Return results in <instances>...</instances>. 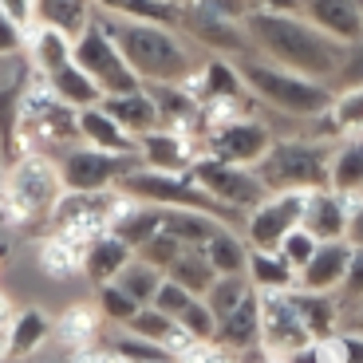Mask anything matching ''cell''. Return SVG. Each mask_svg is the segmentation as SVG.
Listing matches in <instances>:
<instances>
[{"mask_svg": "<svg viewBox=\"0 0 363 363\" xmlns=\"http://www.w3.org/2000/svg\"><path fill=\"white\" fill-rule=\"evenodd\" d=\"M355 324H359V332H363V304H355Z\"/></svg>", "mask_w": 363, "mask_h": 363, "instance_id": "680465c9", "label": "cell"}, {"mask_svg": "<svg viewBox=\"0 0 363 363\" xmlns=\"http://www.w3.org/2000/svg\"><path fill=\"white\" fill-rule=\"evenodd\" d=\"M296 308H300V320H304V328H308L312 340L336 336L340 304L332 300V292H304V289H296Z\"/></svg>", "mask_w": 363, "mask_h": 363, "instance_id": "1f68e13d", "label": "cell"}, {"mask_svg": "<svg viewBox=\"0 0 363 363\" xmlns=\"http://www.w3.org/2000/svg\"><path fill=\"white\" fill-rule=\"evenodd\" d=\"M245 28L253 36V48L269 60V64L284 67V72L308 75V79H336L340 64L347 55V44L324 36L316 24L304 16H277V12H249Z\"/></svg>", "mask_w": 363, "mask_h": 363, "instance_id": "6da1fadb", "label": "cell"}, {"mask_svg": "<svg viewBox=\"0 0 363 363\" xmlns=\"http://www.w3.org/2000/svg\"><path fill=\"white\" fill-rule=\"evenodd\" d=\"M174 4H182V9H186V4H198V0H174Z\"/></svg>", "mask_w": 363, "mask_h": 363, "instance_id": "94428289", "label": "cell"}, {"mask_svg": "<svg viewBox=\"0 0 363 363\" xmlns=\"http://www.w3.org/2000/svg\"><path fill=\"white\" fill-rule=\"evenodd\" d=\"M72 363H127V359H123L111 344H91V347L72 352Z\"/></svg>", "mask_w": 363, "mask_h": 363, "instance_id": "f907efd6", "label": "cell"}, {"mask_svg": "<svg viewBox=\"0 0 363 363\" xmlns=\"http://www.w3.org/2000/svg\"><path fill=\"white\" fill-rule=\"evenodd\" d=\"M48 79V87L55 91V99L60 103H67L72 111H83V107H99L103 103V91H99V83L91 79L87 72H83L79 64H64L60 72H52V75H44Z\"/></svg>", "mask_w": 363, "mask_h": 363, "instance_id": "4316f807", "label": "cell"}, {"mask_svg": "<svg viewBox=\"0 0 363 363\" xmlns=\"http://www.w3.org/2000/svg\"><path fill=\"white\" fill-rule=\"evenodd\" d=\"M28 44H32V64H36L40 75H52V72H60L64 64L75 60V40L64 36V32H55V28L40 24L36 32L28 36Z\"/></svg>", "mask_w": 363, "mask_h": 363, "instance_id": "4dcf8cb0", "label": "cell"}, {"mask_svg": "<svg viewBox=\"0 0 363 363\" xmlns=\"http://www.w3.org/2000/svg\"><path fill=\"white\" fill-rule=\"evenodd\" d=\"M36 20L44 28L79 40L95 20V0H36Z\"/></svg>", "mask_w": 363, "mask_h": 363, "instance_id": "d4e9b609", "label": "cell"}, {"mask_svg": "<svg viewBox=\"0 0 363 363\" xmlns=\"http://www.w3.org/2000/svg\"><path fill=\"white\" fill-rule=\"evenodd\" d=\"M340 292H344V300H352V304H363V249H352L347 277H344V284H340Z\"/></svg>", "mask_w": 363, "mask_h": 363, "instance_id": "7dc6e473", "label": "cell"}, {"mask_svg": "<svg viewBox=\"0 0 363 363\" xmlns=\"http://www.w3.org/2000/svg\"><path fill=\"white\" fill-rule=\"evenodd\" d=\"M170 328H174V320L166 316V312L150 308V304H146L135 320H130V332H135V336H143V340H155V344H162V340L170 336Z\"/></svg>", "mask_w": 363, "mask_h": 363, "instance_id": "ee69618b", "label": "cell"}, {"mask_svg": "<svg viewBox=\"0 0 363 363\" xmlns=\"http://www.w3.org/2000/svg\"><path fill=\"white\" fill-rule=\"evenodd\" d=\"M178 363H241V359H237L233 352H225V347H218L213 340H201V344L194 347V352H186Z\"/></svg>", "mask_w": 363, "mask_h": 363, "instance_id": "c3c4849f", "label": "cell"}, {"mask_svg": "<svg viewBox=\"0 0 363 363\" xmlns=\"http://www.w3.org/2000/svg\"><path fill=\"white\" fill-rule=\"evenodd\" d=\"M111 347H115L118 355L127 363H146V359H166V347L155 344V340H143L135 336V332H118L115 340H111Z\"/></svg>", "mask_w": 363, "mask_h": 363, "instance_id": "60d3db41", "label": "cell"}, {"mask_svg": "<svg viewBox=\"0 0 363 363\" xmlns=\"http://www.w3.org/2000/svg\"><path fill=\"white\" fill-rule=\"evenodd\" d=\"M4 359H12V324L0 328V363Z\"/></svg>", "mask_w": 363, "mask_h": 363, "instance_id": "9f6ffc18", "label": "cell"}, {"mask_svg": "<svg viewBox=\"0 0 363 363\" xmlns=\"http://www.w3.org/2000/svg\"><path fill=\"white\" fill-rule=\"evenodd\" d=\"M249 281H253L257 292H289V289H296L300 277L281 253L253 249V253H249Z\"/></svg>", "mask_w": 363, "mask_h": 363, "instance_id": "f1b7e54d", "label": "cell"}, {"mask_svg": "<svg viewBox=\"0 0 363 363\" xmlns=\"http://www.w3.org/2000/svg\"><path fill=\"white\" fill-rule=\"evenodd\" d=\"M79 143V123L67 103L55 99V91L40 72L20 91V118H16V155L24 150H44V146Z\"/></svg>", "mask_w": 363, "mask_h": 363, "instance_id": "5b68a950", "label": "cell"}, {"mask_svg": "<svg viewBox=\"0 0 363 363\" xmlns=\"http://www.w3.org/2000/svg\"><path fill=\"white\" fill-rule=\"evenodd\" d=\"M103 111H107L130 138H143V135L162 127V115H158V107H155V99H150L146 87L130 91V95H111V99H103Z\"/></svg>", "mask_w": 363, "mask_h": 363, "instance_id": "44dd1931", "label": "cell"}, {"mask_svg": "<svg viewBox=\"0 0 363 363\" xmlns=\"http://www.w3.org/2000/svg\"><path fill=\"white\" fill-rule=\"evenodd\" d=\"M107 36L118 44L123 60L135 67V75L146 83H182L194 72L190 48L178 40L174 28L146 24V20H118V16H95Z\"/></svg>", "mask_w": 363, "mask_h": 363, "instance_id": "7a4b0ae2", "label": "cell"}, {"mask_svg": "<svg viewBox=\"0 0 363 363\" xmlns=\"http://www.w3.org/2000/svg\"><path fill=\"white\" fill-rule=\"evenodd\" d=\"M340 91L344 87H363V40H355V44H347V55L344 64H340Z\"/></svg>", "mask_w": 363, "mask_h": 363, "instance_id": "f6af8a7d", "label": "cell"}, {"mask_svg": "<svg viewBox=\"0 0 363 363\" xmlns=\"http://www.w3.org/2000/svg\"><path fill=\"white\" fill-rule=\"evenodd\" d=\"M52 336V320L40 308H24L12 320V359L20 355H32L36 347H44V340Z\"/></svg>", "mask_w": 363, "mask_h": 363, "instance_id": "e575fe53", "label": "cell"}, {"mask_svg": "<svg viewBox=\"0 0 363 363\" xmlns=\"http://www.w3.org/2000/svg\"><path fill=\"white\" fill-rule=\"evenodd\" d=\"M75 123H79V143L95 146V150H107V155H123V158H138V138H130L127 130L118 127L115 118L99 107H83L75 111Z\"/></svg>", "mask_w": 363, "mask_h": 363, "instance_id": "ffe728a7", "label": "cell"}, {"mask_svg": "<svg viewBox=\"0 0 363 363\" xmlns=\"http://www.w3.org/2000/svg\"><path fill=\"white\" fill-rule=\"evenodd\" d=\"M24 44H28V32H24V28H16L9 16H4V12H0V60L16 55Z\"/></svg>", "mask_w": 363, "mask_h": 363, "instance_id": "681fc988", "label": "cell"}, {"mask_svg": "<svg viewBox=\"0 0 363 363\" xmlns=\"http://www.w3.org/2000/svg\"><path fill=\"white\" fill-rule=\"evenodd\" d=\"M130 261H135V249H130L118 233H103L83 249V272H87L95 284H111Z\"/></svg>", "mask_w": 363, "mask_h": 363, "instance_id": "7402d4cb", "label": "cell"}, {"mask_svg": "<svg viewBox=\"0 0 363 363\" xmlns=\"http://www.w3.org/2000/svg\"><path fill=\"white\" fill-rule=\"evenodd\" d=\"M241 79L253 91V99H261L264 107H272L284 118H320L332 111V99H336V91L328 83L284 72V67L269 64V60H245Z\"/></svg>", "mask_w": 363, "mask_h": 363, "instance_id": "277c9868", "label": "cell"}, {"mask_svg": "<svg viewBox=\"0 0 363 363\" xmlns=\"http://www.w3.org/2000/svg\"><path fill=\"white\" fill-rule=\"evenodd\" d=\"M304 344H312V336L300 320L296 289L261 292V352L269 359H284V355L300 352Z\"/></svg>", "mask_w": 363, "mask_h": 363, "instance_id": "30bf717a", "label": "cell"}, {"mask_svg": "<svg viewBox=\"0 0 363 363\" xmlns=\"http://www.w3.org/2000/svg\"><path fill=\"white\" fill-rule=\"evenodd\" d=\"M138 158H123V155H107V150H95V146H72L60 162V178H64V190L75 194H99L118 186V178L127 170H135Z\"/></svg>", "mask_w": 363, "mask_h": 363, "instance_id": "8fae6325", "label": "cell"}, {"mask_svg": "<svg viewBox=\"0 0 363 363\" xmlns=\"http://www.w3.org/2000/svg\"><path fill=\"white\" fill-rule=\"evenodd\" d=\"M352 241H320L316 257H312L304 269H300V281L296 289L304 292H336L347 277V261H352Z\"/></svg>", "mask_w": 363, "mask_h": 363, "instance_id": "e0dca14e", "label": "cell"}, {"mask_svg": "<svg viewBox=\"0 0 363 363\" xmlns=\"http://www.w3.org/2000/svg\"><path fill=\"white\" fill-rule=\"evenodd\" d=\"M0 12L12 20L16 28H24L28 36L40 28V20H36V0H0Z\"/></svg>", "mask_w": 363, "mask_h": 363, "instance_id": "bcb514c9", "label": "cell"}, {"mask_svg": "<svg viewBox=\"0 0 363 363\" xmlns=\"http://www.w3.org/2000/svg\"><path fill=\"white\" fill-rule=\"evenodd\" d=\"M75 64L99 83L103 99L111 95H130V91H143V79L135 75V67L123 60L118 44L107 36V28L99 20H91V28L75 40Z\"/></svg>", "mask_w": 363, "mask_h": 363, "instance_id": "52a82bcc", "label": "cell"}, {"mask_svg": "<svg viewBox=\"0 0 363 363\" xmlns=\"http://www.w3.org/2000/svg\"><path fill=\"white\" fill-rule=\"evenodd\" d=\"M206 261L213 264V272L218 277H249V253L253 249L241 241V233H237L233 225H221L218 233L206 241Z\"/></svg>", "mask_w": 363, "mask_h": 363, "instance_id": "484cf974", "label": "cell"}, {"mask_svg": "<svg viewBox=\"0 0 363 363\" xmlns=\"http://www.w3.org/2000/svg\"><path fill=\"white\" fill-rule=\"evenodd\" d=\"M304 198H308V194H296V190L269 194V198L245 218V229H241V233L249 237V249H269V253H277L281 241L300 225V218H304Z\"/></svg>", "mask_w": 363, "mask_h": 363, "instance_id": "7c38bea8", "label": "cell"}, {"mask_svg": "<svg viewBox=\"0 0 363 363\" xmlns=\"http://www.w3.org/2000/svg\"><path fill=\"white\" fill-rule=\"evenodd\" d=\"M150 99H155L158 115H162V127L166 130H178V135H190V138H206V123H201V103L194 99L190 91L182 83H146Z\"/></svg>", "mask_w": 363, "mask_h": 363, "instance_id": "2e32d148", "label": "cell"}, {"mask_svg": "<svg viewBox=\"0 0 363 363\" xmlns=\"http://www.w3.org/2000/svg\"><path fill=\"white\" fill-rule=\"evenodd\" d=\"M95 9L118 20H146V24L182 28V4H174V0H95Z\"/></svg>", "mask_w": 363, "mask_h": 363, "instance_id": "83f0119b", "label": "cell"}, {"mask_svg": "<svg viewBox=\"0 0 363 363\" xmlns=\"http://www.w3.org/2000/svg\"><path fill=\"white\" fill-rule=\"evenodd\" d=\"M60 363H72V355H67V359H60Z\"/></svg>", "mask_w": 363, "mask_h": 363, "instance_id": "be15d7a7", "label": "cell"}, {"mask_svg": "<svg viewBox=\"0 0 363 363\" xmlns=\"http://www.w3.org/2000/svg\"><path fill=\"white\" fill-rule=\"evenodd\" d=\"M186 253V245H182L178 237H170V233H158V237H150V241H146V245H138L135 249V257L138 261H146V264H155V269H170L174 261H178V257Z\"/></svg>", "mask_w": 363, "mask_h": 363, "instance_id": "f35d334b", "label": "cell"}, {"mask_svg": "<svg viewBox=\"0 0 363 363\" xmlns=\"http://www.w3.org/2000/svg\"><path fill=\"white\" fill-rule=\"evenodd\" d=\"M146 363H178V359H170V355H166V359H146Z\"/></svg>", "mask_w": 363, "mask_h": 363, "instance_id": "91938a15", "label": "cell"}, {"mask_svg": "<svg viewBox=\"0 0 363 363\" xmlns=\"http://www.w3.org/2000/svg\"><path fill=\"white\" fill-rule=\"evenodd\" d=\"M253 12H277V16H300L304 0H249Z\"/></svg>", "mask_w": 363, "mask_h": 363, "instance_id": "816d5d0a", "label": "cell"}, {"mask_svg": "<svg viewBox=\"0 0 363 363\" xmlns=\"http://www.w3.org/2000/svg\"><path fill=\"white\" fill-rule=\"evenodd\" d=\"M272 130L264 127L261 118H233V123H221L213 127L206 138H201V155L206 158H218V162L229 166H261V158L272 150Z\"/></svg>", "mask_w": 363, "mask_h": 363, "instance_id": "9c48e42d", "label": "cell"}, {"mask_svg": "<svg viewBox=\"0 0 363 363\" xmlns=\"http://www.w3.org/2000/svg\"><path fill=\"white\" fill-rule=\"evenodd\" d=\"M64 198V178H60V162L44 155V150H24L12 158L4 170V198H0V225L20 229L32 221L52 218V209Z\"/></svg>", "mask_w": 363, "mask_h": 363, "instance_id": "3957f363", "label": "cell"}, {"mask_svg": "<svg viewBox=\"0 0 363 363\" xmlns=\"http://www.w3.org/2000/svg\"><path fill=\"white\" fill-rule=\"evenodd\" d=\"M225 221L209 218V213H198V209H166V221H162V233L178 237L186 249H206V241Z\"/></svg>", "mask_w": 363, "mask_h": 363, "instance_id": "f546056e", "label": "cell"}, {"mask_svg": "<svg viewBox=\"0 0 363 363\" xmlns=\"http://www.w3.org/2000/svg\"><path fill=\"white\" fill-rule=\"evenodd\" d=\"M190 300H198V296H190V292L182 289L178 281H170V277H166V281L158 284L155 300H150V308H158V312H166V316H170V320H178L182 312L190 308Z\"/></svg>", "mask_w": 363, "mask_h": 363, "instance_id": "7bdbcfd3", "label": "cell"}, {"mask_svg": "<svg viewBox=\"0 0 363 363\" xmlns=\"http://www.w3.org/2000/svg\"><path fill=\"white\" fill-rule=\"evenodd\" d=\"M328 190L336 194H363V130L344 135L332 146V162H328Z\"/></svg>", "mask_w": 363, "mask_h": 363, "instance_id": "603a6c76", "label": "cell"}, {"mask_svg": "<svg viewBox=\"0 0 363 363\" xmlns=\"http://www.w3.org/2000/svg\"><path fill=\"white\" fill-rule=\"evenodd\" d=\"M363 206V194H336V190H312L304 198V218L300 225L308 229L316 241H344L347 221Z\"/></svg>", "mask_w": 363, "mask_h": 363, "instance_id": "5bb4252c", "label": "cell"}, {"mask_svg": "<svg viewBox=\"0 0 363 363\" xmlns=\"http://www.w3.org/2000/svg\"><path fill=\"white\" fill-rule=\"evenodd\" d=\"M300 16L316 24L324 36L340 40V44H355L363 40V16H359V0H304Z\"/></svg>", "mask_w": 363, "mask_h": 363, "instance_id": "ac0fdd59", "label": "cell"}, {"mask_svg": "<svg viewBox=\"0 0 363 363\" xmlns=\"http://www.w3.org/2000/svg\"><path fill=\"white\" fill-rule=\"evenodd\" d=\"M12 320H16V304H12L9 292H0V328H9Z\"/></svg>", "mask_w": 363, "mask_h": 363, "instance_id": "11a10c76", "label": "cell"}, {"mask_svg": "<svg viewBox=\"0 0 363 363\" xmlns=\"http://www.w3.org/2000/svg\"><path fill=\"white\" fill-rule=\"evenodd\" d=\"M40 269H44L52 281H64L75 269H83V249L52 229V233L44 237V245H40Z\"/></svg>", "mask_w": 363, "mask_h": 363, "instance_id": "d6a6232c", "label": "cell"}, {"mask_svg": "<svg viewBox=\"0 0 363 363\" xmlns=\"http://www.w3.org/2000/svg\"><path fill=\"white\" fill-rule=\"evenodd\" d=\"M213 344L233 352V355L261 347V292H249V296L241 300V308H233L229 316L218 320Z\"/></svg>", "mask_w": 363, "mask_h": 363, "instance_id": "d6986e66", "label": "cell"}, {"mask_svg": "<svg viewBox=\"0 0 363 363\" xmlns=\"http://www.w3.org/2000/svg\"><path fill=\"white\" fill-rule=\"evenodd\" d=\"M186 174H190V178L198 182V186H201V190H206L213 201L237 209V213H245V218L272 194L269 186L261 182L257 166H229V162H218V158H206V155H201Z\"/></svg>", "mask_w": 363, "mask_h": 363, "instance_id": "ba28073f", "label": "cell"}, {"mask_svg": "<svg viewBox=\"0 0 363 363\" xmlns=\"http://www.w3.org/2000/svg\"><path fill=\"white\" fill-rule=\"evenodd\" d=\"M95 304H99L103 320H111V324H118V328H130V320L143 312V304H138V300H130L115 281H111V284H99V300H95Z\"/></svg>", "mask_w": 363, "mask_h": 363, "instance_id": "74e56055", "label": "cell"}, {"mask_svg": "<svg viewBox=\"0 0 363 363\" xmlns=\"http://www.w3.org/2000/svg\"><path fill=\"white\" fill-rule=\"evenodd\" d=\"M340 340V352H344V363H363V332H344Z\"/></svg>", "mask_w": 363, "mask_h": 363, "instance_id": "f5cc1de1", "label": "cell"}, {"mask_svg": "<svg viewBox=\"0 0 363 363\" xmlns=\"http://www.w3.org/2000/svg\"><path fill=\"white\" fill-rule=\"evenodd\" d=\"M316 249H320L316 237H312L304 225H296V229H292V233L281 241V249H277V253H281L284 261H289L292 269H296V277H300V269H304V264H308L312 257H316Z\"/></svg>", "mask_w": 363, "mask_h": 363, "instance_id": "ab89813d", "label": "cell"}, {"mask_svg": "<svg viewBox=\"0 0 363 363\" xmlns=\"http://www.w3.org/2000/svg\"><path fill=\"white\" fill-rule=\"evenodd\" d=\"M178 324L190 332V336H198V340H213V332H218V316L209 312V304L206 300H190V308L178 316Z\"/></svg>", "mask_w": 363, "mask_h": 363, "instance_id": "b9f144b4", "label": "cell"}, {"mask_svg": "<svg viewBox=\"0 0 363 363\" xmlns=\"http://www.w3.org/2000/svg\"><path fill=\"white\" fill-rule=\"evenodd\" d=\"M328 162H332V143L320 138H277L272 150L261 158L257 174L272 194H312L328 190Z\"/></svg>", "mask_w": 363, "mask_h": 363, "instance_id": "8992f818", "label": "cell"}, {"mask_svg": "<svg viewBox=\"0 0 363 363\" xmlns=\"http://www.w3.org/2000/svg\"><path fill=\"white\" fill-rule=\"evenodd\" d=\"M359 16H363V0H359Z\"/></svg>", "mask_w": 363, "mask_h": 363, "instance_id": "e7e4bbea", "label": "cell"}, {"mask_svg": "<svg viewBox=\"0 0 363 363\" xmlns=\"http://www.w3.org/2000/svg\"><path fill=\"white\" fill-rule=\"evenodd\" d=\"M162 281H166V272L155 269V264H146V261H138V257L115 277L118 289L127 292L130 300H138L143 308L150 304V300H155V292H158V284H162Z\"/></svg>", "mask_w": 363, "mask_h": 363, "instance_id": "d590c367", "label": "cell"}, {"mask_svg": "<svg viewBox=\"0 0 363 363\" xmlns=\"http://www.w3.org/2000/svg\"><path fill=\"white\" fill-rule=\"evenodd\" d=\"M103 332V312L99 304H72V308L60 312V320L52 324V336L67 347V352H79V347L99 344Z\"/></svg>", "mask_w": 363, "mask_h": 363, "instance_id": "cb8c5ba5", "label": "cell"}, {"mask_svg": "<svg viewBox=\"0 0 363 363\" xmlns=\"http://www.w3.org/2000/svg\"><path fill=\"white\" fill-rule=\"evenodd\" d=\"M166 277H170V281H178L182 289L190 292V296H206L209 284L218 281V272H213V264L206 261V253H201V249H186V253H182L178 261L166 269Z\"/></svg>", "mask_w": 363, "mask_h": 363, "instance_id": "836d02e7", "label": "cell"}, {"mask_svg": "<svg viewBox=\"0 0 363 363\" xmlns=\"http://www.w3.org/2000/svg\"><path fill=\"white\" fill-rule=\"evenodd\" d=\"M182 28L198 40L201 48H213L221 55H249L253 52V36H249L245 20H229L221 12H209L201 4H186L182 9Z\"/></svg>", "mask_w": 363, "mask_h": 363, "instance_id": "4fadbf2b", "label": "cell"}, {"mask_svg": "<svg viewBox=\"0 0 363 363\" xmlns=\"http://www.w3.org/2000/svg\"><path fill=\"white\" fill-rule=\"evenodd\" d=\"M0 198H4V178H0Z\"/></svg>", "mask_w": 363, "mask_h": 363, "instance_id": "6125c7cd", "label": "cell"}, {"mask_svg": "<svg viewBox=\"0 0 363 363\" xmlns=\"http://www.w3.org/2000/svg\"><path fill=\"white\" fill-rule=\"evenodd\" d=\"M347 241H352L355 249H363V206L352 213V221H347Z\"/></svg>", "mask_w": 363, "mask_h": 363, "instance_id": "db71d44e", "label": "cell"}, {"mask_svg": "<svg viewBox=\"0 0 363 363\" xmlns=\"http://www.w3.org/2000/svg\"><path fill=\"white\" fill-rule=\"evenodd\" d=\"M201 158V143L190 135H178V130H150V135L138 138V166L158 174H186L194 162Z\"/></svg>", "mask_w": 363, "mask_h": 363, "instance_id": "9a60e30c", "label": "cell"}, {"mask_svg": "<svg viewBox=\"0 0 363 363\" xmlns=\"http://www.w3.org/2000/svg\"><path fill=\"white\" fill-rule=\"evenodd\" d=\"M249 292H257L249 277H218V281L209 284V292H206L201 300H206L209 312L221 320V316H229L233 308H241V300H245Z\"/></svg>", "mask_w": 363, "mask_h": 363, "instance_id": "8d00e7d4", "label": "cell"}, {"mask_svg": "<svg viewBox=\"0 0 363 363\" xmlns=\"http://www.w3.org/2000/svg\"><path fill=\"white\" fill-rule=\"evenodd\" d=\"M0 257H9V237L0 233Z\"/></svg>", "mask_w": 363, "mask_h": 363, "instance_id": "6f0895ef", "label": "cell"}]
</instances>
